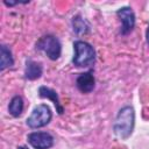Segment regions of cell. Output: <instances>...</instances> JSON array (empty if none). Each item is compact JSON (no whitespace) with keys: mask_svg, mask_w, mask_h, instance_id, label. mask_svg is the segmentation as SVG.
<instances>
[{"mask_svg":"<svg viewBox=\"0 0 149 149\" xmlns=\"http://www.w3.org/2000/svg\"><path fill=\"white\" fill-rule=\"evenodd\" d=\"M74 56L72 63L78 68H88L92 66L95 62V51L94 48L85 41H76L73 43Z\"/></svg>","mask_w":149,"mask_h":149,"instance_id":"2","label":"cell"},{"mask_svg":"<svg viewBox=\"0 0 149 149\" xmlns=\"http://www.w3.org/2000/svg\"><path fill=\"white\" fill-rule=\"evenodd\" d=\"M146 40H147V43L149 44V24L147 27V31H146Z\"/></svg>","mask_w":149,"mask_h":149,"instance_id":"13","label":"cell"},{"mask_svg":"<svg viewBox=\"0 0 149 149\" xmlns=\"http://www.w3.org/2000/svg\"><path fill=\"white\" fill-rule=\"evenodd\" d=\"M17 149H28V148H27V147H24V146H21V147H19Z\"/></svg>","mask_w":149,"mask_h":149,"instance_id":"14","label":"cell"},{"mask_svg":"<svg viewBox=\"0 0 149 149\" xmlns=\"http://www.w3.org/2000/svg\"><path fill=\"white\" fill-rule=\"evenodd\" d=\"M42 65L37 62H34L33 59H27L26 61V68H24V77L29 80H35L38 79L42 76Z\"/></svg>","mask_w":149,"mask_h":149,"instance_id":"9","label":"cell"},{"mask_svg":"<svg viewBox=\"0 0 149 149\" xmlns=\"http://www.w3.org/2000/svg\"><path fill=\"white\" fill-rule=\"evenodd\" d=\"M51 118H52V113H51L50 107L48 105L41 104V105H37L33 109L31 114L27 118L26 123L33 129L42 128L51 121Z\"/></svg>","mask_w":149,"mask_h":149,"instance_id":"4","label":"cell"},{"mask_svg":"<svg viewBox=\"0 0 149 149\" xmlns=\"http://www.w3.org/2000/svg\"><path fill=\"white\" fill-rule=\"evenodd\" d=\"M27 141L34 149H50L54 146V137L47 132H33L28 134Z\"/></svg>","mask_w":149,"mask_h":149,"instance_id":"5","label":"cell"},{"mask_svg":"<svg viewBox=\"0 0 149 149\" xmlns=\"http://www.w3.org/2000/svg\"><path fill=\"white\" fill-rule=\"evenodd\" d=\"M35 47L37 50L43 51L48 56V58H50L51 61L58 59L62 54V44H61L59 40L56 36L50 35V34L40 37V40L36 42Z\"/></svg>","mask_w":149,"mask_h":149,"instance_id":"3","label":"cell"},{"mask_svg":"<svg viewBox=\"0 0 149 149\" xmlns=\"http://www.w3.org/2000/svg\"><path fill=\"white\" fill-rule=\"evenodd\" d=\"M14 64V59L12 56L10 49L6 44H1V62H0V70L3 71L6 68H9Z\"/></svg>","mask_w":149,"mask_h":149,"instance_id":"11","label":"cell"},{"mask_svg":"<svg viewBox=\"0 0 149 149\" xmlns=\"http://www.w3.org/2000/svg\"><path fill=\"white\" fill-rule=\"evenodd\" d=\"M38 95H40L41 98L51 100L52 104H54L55 107H56V112H57L58 114H63L64 108H63V106L61 105V101H59V98H58V94H57L56 91H54L52 88L47 87V86H40V87H38Z\"/></svg>","mask_w":149,"mask_h":149,"instance_id":"8","label":"cell"},{"mask_svg":"<svg viewBox=\"0 0 149 149\" xmlns=\"http://www.w3.org/2000/svg\"><path fill=\"white\" fill-rule=\"evenodd\" d=\"M76 86L81 93L92 92L95 86V79L93 76V71L90 70L87 72L80 73L76 79Z\"/></svg>","mask_w":149,"mask_h":149,"instance_id":"7","label":"cell"},{"mask_svg":"<svg viewBox=\"0 0 149 149\" xmlns=\"http://www.w3.org/2000/svg\"><path fill=\"white\" fill-rule=\"evenodd\" d=\"M134 125H135L134 108L132 106H125L118 112V115L113 126L114 134L119 139L126 140L132 135L134 130Z\"/></svg>","mask_w":149,"mask_h":149,"instance_id":"1","label":"cell"},{"mask_svg":"<svg viewBox=\"0 0 149 149\" xmlns=\"http://www.w3.org/2000/svg\"><path fill=\"white\" fill-rule=\"evenodd\" d=\"M23 111V99L20 95H14L8 105V112L12 116L17 118L22 114Z\"/></svg>","mask_w":149,"mask_h":149,"instance_id":"10","label":"cell"},{"mask_svg":"<svg viewBox=\"0 0 149 149\" xmlns=\"http://www.w3.org/2000/svg\"><path fill=\"white\" fill-rule=\"evenodd\" d=\"M72 27H73V31L77 34H84L88 30V26L86 24L85 20L81 19L80 16H76L72 20Z\"/></svg>","mask_w":149,"mask_h":149,"instance_id":"12","label":"cell"},{"mask_svg":"<svg viewBox=\"0 0 149 149\" xmlns=\"http://www.w3.org/2000/svg\"><path fill=\"white\" fill-rule=\"evenodd\" d=\"M116 15L119 16V19L122 23L120 33L122 35L129 34L135 27V14H134L133 9L130 7H122V8L118 9Z\"/></svg>","mask_w":149,"mask_h":149,"instance_id":"6","label":"cell"}]
</instances>
